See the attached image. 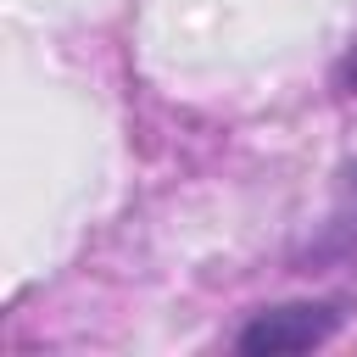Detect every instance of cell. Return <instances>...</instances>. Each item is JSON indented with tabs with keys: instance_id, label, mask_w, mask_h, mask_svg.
Instances as JSON below:
<instances>
[{
	"instance_id": "obj_1",
	"label": "cell",
	"mask_w": 357,
	"mask_h": 357,
	"mask_svg": "<svg viewBox=\"0 0 357 357\" xmlns=\"http://www.w3.org/2000/svg\"><path fill=\"white\" fill-rule=\"evenodd\" d=\"M335 329H340V307H329V301H290V307L257 312V318L234 335V346H240L245 357H290V351L324 346Z\"/></svg>"
},
{
	"instance_id": "obj_2",
	"label": "cell",
	"mask_w": 357,
	"mask_h": 357,
	"mask_svg": "<svg viewBox=\"0 0 357 357\" xmlns=\"http://www.w3.org/2000/svg\"><path fill=\"white\" fill-rule=\"evenodd\" d=\"M346 78H351V84H357V56H351V61H346Z\"/></svg>"
}]
</instances>
